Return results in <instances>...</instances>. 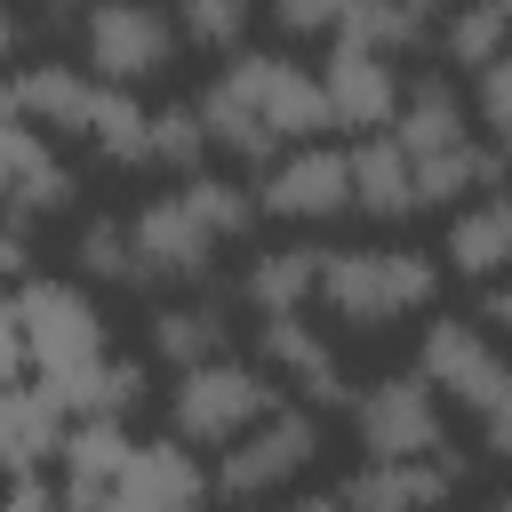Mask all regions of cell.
Returning <instances> with one entry per match:
<instances>
[{"instance_id":"cell-5","label":"cell","mask_w":512,"mask_h":512,"mask_svg":"<svg viewBox=\"0 0 512 512\" xmlns=\"http://www.w3.org/2000/svg\"><path fill=\"white\" fill-rule=\"evenodd\" d=\"M344 416H352L360 464H416V456L456 448V440H448V408H440V392H432L416 368H392V376L352 384Z\"/></svg>"},{"instance_id":"cell-11","label":"cell","mask_w":512,"mask_h":512,"mask_svg":"<svg viewBox=\"0 0 512 512\" xmlns=\"http://www.w3.org/2000/svg\"><path fill=\"white\" fill-rule=\"evenodd\" d=\"M256 368H264L280 392H296V408H312V416L352 400V384H344V360H336V344L320 336V320H312V312L256 320Z\"/></svg>"},{"instance_id":"cell-3","label":"cell","mask_w":512,"mask_h":512,"mask_svg":"<svg viewBox=\"0 0 512 512\" xmlns=\"http://www.w3.org/2000/svg\"><path fill=\"white\" fill-rule=\"evenodd\" d=\"M16 328H24V360L40 384H64L80 368H96L112 352V320L96 304V288H80L72 272H32L24 288H8Z\"/></svg>"},{"instance_id":"cell-9","label":"cell","mask_w":512,"mask_h":512,"mask_svg":"<svg viewBox=\"0 0 512 512\" xmlns=\"http://www.w3.org/2000/svg\"><path fill=\"white\" fill-rule=\"evenodd\" d=\"M224 72L248 88V104H256V120H264V136L280 152L288 144H320L328 104H320V72L296 48H240V56H224Z\"/></svg>"},{"instance_id":"cell-28","label":"cell","mask_w":512,"mask_h":512,"mask_svg":"<svg viewBox=\"0 0 512 512\" xmlns=\"http://www.w3.org/2000/svg\"><path fill=\"white\" fill-rule=\"evenodd\" d=\"M144 120H152L144 96H128V88H96L80 144H88L104 168H144Z\"/></svg>"},{"instance_id":"cell-15","label":"cell","mask_w":512,"mask_h":512,"mask_svg":"<svg viewBox=\"0 0 512 512\" xmlns=\"http://www.w3.org/2000/svg\"><path fill=\"white\" fill-rule=\"evenodd\" d=\"M208 504H216V480L184 440H136L104 512H208Z\"/></svg>"},{"instance_id":"cell-1","label":"cell","mask_w":512,"mask_h":512,"mask_svg":"<svg viewBox=\"0 0 512 512\" xmlns=\"http://www.w3.org/2000/svg\"><path fill=\"white\" fill-rule=\"evenodd\" d=\"M256 232V192L232 184V176H184V184H160L128 208V248H136V288H176L192 296L208 272H216V248L248 240Z\"/></svg>"},{"instance_id":"cell-4","label":"cell","mask_w":512,"mask_h":512,"mask_svg":"<svg viewBox=\"0 0 512 512\" xmlns=\"http://www.w3.org/2000/svg\"><path fill=\"white\" fill-rule=\"evenodd\" d=\"M280 408V384L256 368V360H208V368H184L168 384V440H184L192 456H224L248 424H264Z\"/></svg>"},{"instance_id":"cell-34","label":"cell","mask_w":512,"mask_h":512,"mask_svg":"<svg viewBox=\"0 0 512 512\" xmlns=\"http://www.w3.org/2000/svg\"><path fill=\"white\" fill-rule=\"evenodd\" d=\"M0 512H64V496H56V480L40 472V480H8V488H0Z\"/></svg>"},{"instance_id":"cell-2","label":"cell","mask_w":512,"mask_h":512,"mask_svg":"<svg viewBox=\"0 0 512 512\" xmlns=\"http://www.w3.org/2000/svg\"><path fill=\"white\" fill-rule=\"evenodd\" d=\"M440 256L432 248H408V240H352V248H328L320 264V304L336 328L352 336H376V328H400L416 312L440 304Z\"/></svg>"},{"instance_id":"cell-29","label":"cell","mask_w":512,"mask_h":512,"mask_svg":"<svg viewBox=\"0 0 512 512\" xmlns=\"http://www.w3.org/2000/svg\"><path fill=\"white\" fill-rule=\"evenodd\" d=\"M200 160H208V136H200V112H192V96H176V104H152V120H144V168H160V176H200Z\"/></svg>"},{"instance_id":"cell-14","label":"cell","mask_w":512,"mask_h":512,"mask_svg":"<svg viewBox=\"0 0 512 512\" xmlns=\"http://www.w3.org/2000/svg\"><path fill=\"white\" fill-rule=\"evenodd\" d=\"M464 472H472L464 448H440L416 464H352L336 496H344V512H440L464 488Z\"/></svg>"},{"instance_id":"cell-32","label":"cell","mask_w":512,"mask_h":512,"mask_svg":"<svg viewBox=\"0 0 512 512\" xmlns=\"http://www.w3.org/2000/svg\"><path fill=\"white\" fill-rule=\"evenodd\" d=\"M248 8L240 0H184L176 8V40L184 48H208V56H240V40H248Z\"/></svg>"},{"instance_id":"cell-31","label":"cell","mask_w":512,"mask_h":512,"mask_svg":"<svg viewBox=\"0 0 512 512\" xmlns=\"http://www.w3.org/2000/svg\"><path fill=\"white\" fill-rule=\"evenodd\" d=\"M464 104H472V120H480V144H496V152L512 160V40L472 72V96H464Z\"/></svg>"},{"instance_id":"cell-33","label":"cell","mask_w":512,"mask_h":512,"mask_svg":"<svg viewBox=\"0 0 512 512\" xmlns=\"http://www.w3.org/2000/svg\"><path fill=\"white\" fill-rule=\"evenodd\" d=\"M336 16H344V0H280L272 8V24L296 40H336Z\"/></svg>"},{"instance_id":"cell-6","label":"cell","mask_w":512,"mask_h":512,"mask_svg":"<svg viewBox=\"0 0 512 512\" xmlns=\"http://www.w3.org/2000/svg\"><path fill=\"white\" fill-rule=\"evenodd\" d=\"M320 448H328V424L312 416V408H296V400H280L264 424H248L224 456H216V504H280V488L288 480H304L312 464H320Z\"/></svg>"},{"instance_id":"cell-19","label":"cell","mask_w":512,"mask_h":512,"mask_svg":"<svg viewBox=\"0 0 512 512\" xmlns=\"http://www.w3.org/2000/svg\"><path fill=\"white\" fill-rule=\"evenodd\" d=\"M432 256H440V272H456V280H480V288L504 280V272H512V184L464 200V208L448 216V240H440Z\"/></svg>"},{"instance_id":"cell-8","label":"cell","mask_w":512,"mask_h":512,"mask_svg":"<svg viewBox=\"0 0 512 512\" xmlns=\"http://www.w3.org/2000/svg\"><path fill=\"white\" fill-rule=\"evenodd\" d=\"M408 368H416L440 400H456V408H472V416H488V408L504 400V384H512V360L496 352V336H488L472 312H432Z\"/></svg>"},{"instance_id":"cell-12","label":"cell","mask_w":512,"mask_h":512,"mask_svg":"<svg viewBox=\"0 0 512 512\" xmlns=\"http://www.w3.org/2000/svg\"><path fill=\"white\" fill-rule=\"evenodd\" d=\"M72 192H80V176H72L64 144L0 112V208H8V224H24V232H32L40 216H64V208H72Z\"/></svg>"},{"instance_id":"cell-26","label":"cell","mask_w":512,"mask_h":512,"mask_svg":"<svg viewBox=\"0 0 512 512\" xmlns=\"http://www.w3.org/2000/svg\"><path fill=\"white\" fill-rule=\"evenodd\" d=\"M432 32H440V16L424 0H344V16H336V40H352L368 56H392V64L432 48Z\"/></svg>"},{"instance_id":"cell-23","label":"cell","mask_w":512,"mask_h":512,"mask_svg":"<svg viewBox=\"0 0 512 512\" xmlns=\"http://www.w3.org/2000/svg\"><path fill=\"white\" fill-rule=\"evenodd\" d=\"M48 400L64 408V424H128V416L144 408V360L104 352L96 368H80V376L48 384Z\"/></svg>"},{"instance_id":"cell-39","label":"cell","mask_w":512,"mask_h":512,"mask_svg":"<svg viewBox=\"0 0 512 512\" xmlns=\"http://www.w3.org/2000/svg\"><path fill=\"white\" fill-rule=\"evenodd\" d=\"M264 512H344V496L320 488V496H280V504H264Z\"/></svg>"},{"instance_id":"cell-20","label":"cell","mask_w":512,"mask_h":512,"mask_svg":"<svg viewBox=\"0 0 512 512\" xmlns=\"http://www.w3.org/2000/svg\"><path fill=\"white\" fill-rule=\"evenodd\" d=\"M320 264L328 248L320 240H280V248H256L240 264V304L256 320H288V312H312L320 304Z\"/></svg>"},{"instance_id":"cell-17","label":"cell","mask_w":512,"mask_h":512,"mask_svg":"<svg viewBox=\"0 0 512 512\" xmlns=\"http://www.w3.org/2000/svg\"><path fill=\"white\" fill-rule=\"evenodd\" d=\"M408 160H424V152H448V144H464L472 136V104H464V88H456V72H440V64H424V72H408L400 80V112H392V128H384Z\"/></svg>"},{"instance_id":"cell-25","label":"cell","mask_w":512,"mask_h":512,"mask_svg":"<svg viewBox=\"0 0 512 512\" xmlns=\"http://www.w3.org/2000/svg\"><path fill=\"white\" fill-rule=\"evenodd\" d=\"M352 208L360 216H376V224H408L424 200H416V168H408V152L392 144V136H360L352 152Z\"/></svg>"},{"instance_id":"cell-16","label":"cell","mask_w":512,"mask_h":512,"mask_svg":"<svg viewBox=\"0 0 512 512\" xmlns=\"http://www.w3.org/2000/svg\"><path fill=\"white\" fill-rule=\"evenodd\" d=\"M88 104H96V80L80 72V56H24L0 88V112L40 128V136H80Z\"/></svg>"},{"instance_id":"cell-27","label":"cell","mask_w":512,"mask_h":512,"mask_svg":"<svg viewBox=\"0 0 512 512\" xmlns=\"http://www.w3.org/2000/svg\"><path fill=\"white\" fill-rule=\"evenodd\" d=\"M72 280H80V288H136L128 208H96V216L72 224Z\"/></svg>"},{"instance_id":"cell-30","label":"cell","mask_w":512,"mask_h":512,"mask_svg":"<svg viewBox=\"0 0 512 512\" xmlns=\"http://www.w3.org/2000/svg\"><path fill=\"white\" fill-rule=\"evenodd\" d=\"M512 40V0H480V8H456V16H440V32H432V48H440V72L448 64H488L496 48Z\"/></svg>"},{"instance_id":"cell-38","label":"cell","mask_w":512,"mask_h":512,"mask_svg":"<svg viewBox=\"0 0 512 512\" xmlns=\"http://www.w3.org/2000/svg\"><path fill=\"white\" fill-rule=\"evenodd\" d=\"M16 40H24V16L0 8V88H8V72H16Z\"/></svg>"},{"instance_id":"cell-35","label":"cell","mask_w":512,"mask_h":512,"mask_svg":"<svg viewBox=\"0 0 512 512\" xmlns=\"http://www.w3.org/2000/svg\"><path fill=\"white\" fill-rule=\"evenodd\" d=\"M24 368H32V360H24V328H16V304L0 296V392L24 384Z\"/></svg>"},{"instance_id":"cell-22","label":"cell","mask_w":512,"mask_h":512,"mask_svg":"<svg viewBox=\"0 0 512 512\" xmlns=\"http://www.w3.org/2000/svg\"><path fill=\"white\" fill-rule=\"evenodd\" d=\"M64 448V408L48 384H8L0 392V480H40Z\"/></svg>"},{"instance_id":"cell-36","label":"cell","mask_w":512,"mask_h":512,"mask_svg":"<svg viewBox=\"0 0 512 512\" xmlns=\"http://www.w3.org/2000/svg\"><path fill=\"white\" fill-rule=\"evenodd\" d=\"M472 320H480V328H488V336H512V272H504V280H488V288H480V312H472Z\"/></svg>"},{"instance_id":"cell-18","label":"cell","mask_w":512,"mask_h":512,"mask_svg":"<svg viewBox=\"0 0 512 512\" xmlns=\"http://www.w3.org/2000/svg\"><path fill=\"white\" fill-rule=\"evenodd\" d=\"M144 344H152V360H168L176 376H184V368H208V360H232V312H224L208 288L160 296L152 320H144Z\"/></svg>"},{"instance_id":"cell-10","label":"cell","mask_w":512,"mask_h":512,"mask_svg":"<svg viewBox=\"0 0 512 512\" xmlns=\"http://www.w3.org/2000/svg\"><path fill=\"white\" fill-rule=\"evenodd\" d=\"M256 216H280V224H336L352 208V160L344 144H288L256 168Z\"/></svg>"},{"instance_id":"cell-7","label":"cell","mask_w":512,"mask_h":512,"mask_svg":"<svg viewBox=\"0 0 512 512\" xmlns=\"http://www.w3.org/2000/svg\"><path fill=\"white\" fill-rule=\"evenodd\" d=\"M80 72L96 80V88H144V80H160L168 64H176V16L168 8H152V0H96V8H80Z\"/></svg>"},{"instance_id":"cell-40","label":"cell","mask_w":512,"mask_h":512,"mask_svg":"<svg viewBox=\"0 0 512 512\" xmlns=\"http://www.w3.org/2000/svg\"><path fill=\"white\" fill-rule=\"evenodd\" d=\"M480 512H512V488H496V496H488V504H480Z\"/></svg>"},{"instance_id":"cell-37","label":"cell","mask_w":512,"mask_h":512,"mask_svg":"<svg viewBox=\"0 0 512 512\" xmlns=\"http://www.w3.org/2000/svg\"><path fill=\"white\" fill-rule=\"evenodd\" d=\"M480 440H488V456H504V464H512V384H504V400L480 416Z\"/></svg>"},{"instance_id":"cell-24","label":"cell","mask_w":512,"mask_h":512,"mask_svg":"<svg viewBox=\"0 0 512 512\" xmlns=\"http://www.w3.org/2000/svg\"><path fill=\"white\" fill-rule=\"evenodd\" d=\"M416 168V200L424 208H464V200H480V192H496L504 176H512V160L496 152V144H480V128L464 136V144H448V152H424V160H408Z\"/></svg>"},{"instance_id":"cell-13","label":"cell","mask_w":512,"mask_h":512,"mask_svg":"<svg viewBox=\"0 0 512 512\" xmlns=\"http://www.w3.org/2000/svg\"><path fill=\"white\" fill-rule=\"evenodd\" d=\"M320 72V104H328V128H360V136H384L392 112H400V64L392 56H368L352 40H328V56L312 64Z\"/></svg>"},{"instance_id":"cell-21","label":"cell","mask_w":512,"mask_h":512,"mask_svg":"<svg viewBox=\"0 0 512 512\" xmlns=\"http://www.w3.org/2000/svg\"><path fill=\"white\" fill-rule=\"evenodd\" d=\"M128 424H64V448H56V496L64 512H104L120 472H128Z\"/></svg>"}]
</instances>
